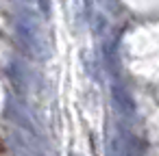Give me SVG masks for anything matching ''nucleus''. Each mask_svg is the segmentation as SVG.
Returning <instances> with one entry per match:
<instances>
[{
	"instance_id": "f257e3e1",
	"label": "nucleus",
	"mask_w": 159,
	"mask_h": 156,
	"mask_svg": "<svg viewBox=\"0 0 159 156\" xmlns=\"http://www.w3.org/2000/svg\"><path fill=\"white\" fill-rule=\"evenodd\" d=\"M16 35L20 39V44L31 54H35V57H44L46 54L44 52L46 46H44V39L39 35V28H37V24L29 15H18V20H16Z\"/></svg>"
},
{
	"instance_id": "f03ea898",
	"label": "nucleus",
	"mask_w": 159,
	"mask_h": 156,
	"mask_svg": "<svg viewBox=\"0 0 159 156\" xmlns=\"http://www.w3.org/2000/svg\"><path fill=\"white\" fill-rule=\"evenodd\" d=\"M113 98H116V104L126 113H133V102H131V98H129V93L126 91H122L120 87H113Z\"/></svg>"
}]
</instances>
